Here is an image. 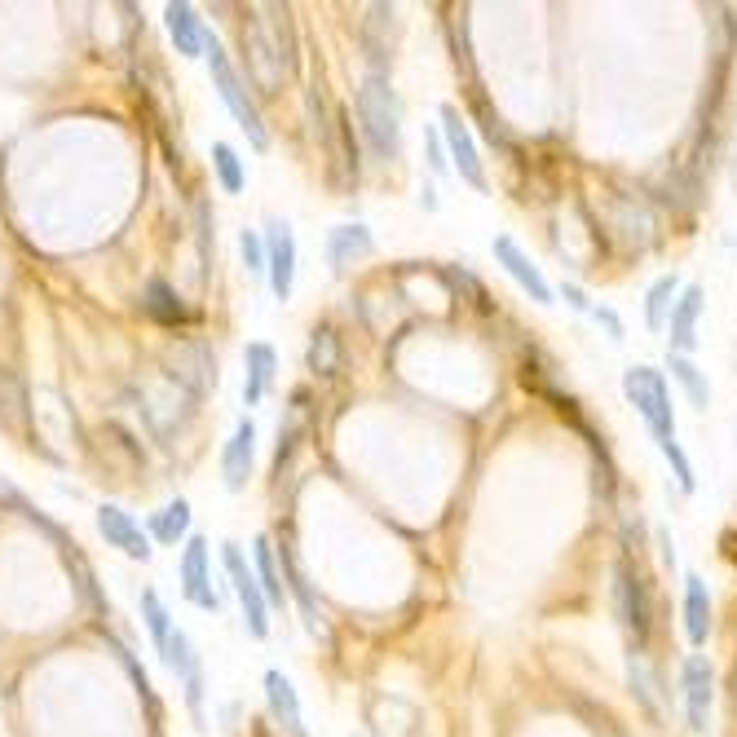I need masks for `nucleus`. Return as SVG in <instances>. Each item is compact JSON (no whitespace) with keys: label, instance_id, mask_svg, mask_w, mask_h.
Segmentation results:
<instances>
[{"label":"nucleus","instance_id":"nucleus-1","mask_svg":"<svg viewBox=\"0 0 737 737\" xmlns=\"http://www.w3.org/2000/svg\"><path fill=\"white\" fill-rule=\"evenodd\" d=\"M243 62L261 93H279L297 71V31L283 4H257L243 22Z\"/></svg>","mask_w":737,"mask_h":737},{"label":"nucleus","instance_id":"nucleus-2","mask_svg":"<svg viewBox=\"0 0 737 737\" xmlns=\"http://www.w3.org/2000/svg\"><path fill=\"white\" fill-rule=\"evenodd\" d=\"M359 128H363V142H367L371 159L375 164H397L402 155V106H397V93L388 84V75L371 71L359 89Z\"/></svg>","mask_w":737,"mask_h":737},{"label":"nucleus","instance_id":"nucleus-3","mask_svg":"<svg viewBox=\"0 0 737 737\" xmlns=\"http://www.w3.org/2000/svg\"><path fill=\"white\" fill-rule=\"evenodd\" d=\"M204 58H208V71H212V84H217L221 102L230 106V115L239 120V128L248 133V142H252L257 150H266V146H270V133H266V120H261V106H257V97L248 93L243 75L235 71L230 53L221 49V40H217L212 31H204Z\"/></svg>","mask_w":737,"mask_h":737},{"label":"nucleus","instance_id":"nucleus-4","mask_svg":"<svg viewBox=\"0 0 737 737\" xmlns=\"http://www.w3.org/2000/svg\"><path fill=\"white\" fill-rule=\"evenodd\" d=\"M623 397L636 406V415L645 419L654 446L663 442H676V406H672V388H667V375L658 367H627L623 371Z\"/></svg>","mask_w":737,"mask_h":737},{"label":"nucleus","instance_id":"nucleus-5","mask_svg":"<svg viewBox=\"0 0 737 737\" xmlns=\"http://www.w3.org/2000/svg\"><path fill=\"white\" fill-rule=\"evenodd\" d=\"M614 614L632 641V654H645L650 627H654V605H650V588H645L641 570L627 557L614 565Z\"/></svg>","mask_w":737,"mask_h":737},{"label":"nucleus","instance_id":"nucleus-6","mask_svg":"<svg viewBox=\"0 0 737 737\" xmlns=\"http://www.w3.org/2000/svg\"><path fill=\"white\" fill-rule=\"evenodd\" d=\"M442 146H446V159L455 164L459 181H464V186H473L477 195H486V190H490V181H486L481 150H477V142H473L468 120H464L455 106H442Z\"/></svg>","mask_w":737,"mask_h":737},{"label":"nucleus","instance_id":"nucleus-7","mask_svg":"<svg viewBox=\"0 0 737 737\" xmlns=\"http://www.w3.org/2000/svg\"><path fill=\"white\" fill-rule=\"evenodd\" d=\"M221 561H226V574H230L235 596H239V605H243V627H248V636H252V641H266V636H270V601H266L257 574L248 570L243 548H239V543H226V548H221Z\"/></svg>","mask_w":737,"mask_h":737},{"label":"nucleus","instance_id":"nucleus-8","mask_svg":"<svg viewBox=\"0 0 737 737\" xmlns=\"http://www.w3.org/2000/svg\"><path fill=\"white\" fill-rule=\"evenodd\" d=\"M681 694H685V720L689 734L707 737L712 729V703H716V667L707 654H689L681 667Z\"/></svg>","mask_w":737,"mask_h":737},{"label":"nucleus","instance_id":"nucleus-9","mask_svg":"<svg viewBox=\"0 0 737 737\" xmlns=\"http://www.w3.org/2000/svg\"><path fill=\"white\" fill-rule=\"evenodd\" d=\"M490 252H495V266L534 301V305H552L557 301V292H552V283H548V274L530 261V252L512 239V235H499L495 243H490Z\"/></svg>","mask_w":737,"mask_h":737},{"label":"nucleus","instance_id":"nucleus-10","mask_svg":"<svg viewBox=\"0 0 737 737\" xmlns=\"http://www.w3.org/2000/svg\"><path fill=\"white\" fill-rule=\"evenodd\" d=\"M266 279H270V292L279 301H292V288H297V235L288 221H270L266 226Z\"/></svg>","mask_w":737,"mask_h":737},{"label":"nucleus","instance_id":"nucleus-11","mask_svg":"<svg viewBox=\"0 0 737 737\" xmlns=\"http://www.w3.org/2000/svg\"><path fill=\"white\" fill-rule=\"evenodd\" d=\"M164 363H168V375H173L190 397H204L208 388H217V359H212V350L199 345V341L173 345V350L164 354Z\"/></svg>","mask_w":737,"mask_h":737},{"label":"nucleus","instance_id":"nucleus-12","mask_svg":"<svg viewBox=\"0 0 737 737\" xmlns=\"http://www.w3.org/2000/svg\"><path fill=\"white\" fill-rule=\"evenodd\" d=\"M252 468H257V424L252 419H239L226 450H221V477H226V490L239 495L248 490L252 481Z\"/></svg>","mask_w":737,"mask_h":737},{"label":"nucleus","instance_id":"nucleus-13","mask_svg":"<svg viewBox=\"0 0 737 737\" xmlns=\"http://www.w3.org/2000/svg\"><path fill=\"white\" fill-rule=\"evenodd\" d=\"M703 305H707V292L703 283H685L676 305H672V319H667V332H672V350L667 354H694L698 345V319H703Z\"/></svg>","mask_w":737,"mask_h":737},{"label":"nucleus","instance_id":"nucleus-14","mask_svg":"<svg viewBox=\"0 0 737 737\" xmlns=\"http://www.w3.org/2000/svg\"><path fill=\"white\" fill-rule=\"evenodd\" d=\"M97 534H102L111 548H120L128 561H150V543H146L142 526H137L120 504H102V508H97Z\"/></svg>","mask_w":737,"mask_h":737},{"label":"nucleus","instance_id":"nucleus-15","mask_svg":"<svg viewBox=\"0 0 737 737\" xmlns=\"http://www.w3.org/2000/svg\"><path fill=\"white\" fill-rule=\"evenodd\" d=\"M181 592L190 605L217 614V592H212V574H208V543L199 534L186 539V552H181Z\"/></svg>","mask_w":737,"mask_h":737},{"label":"nucleus","instance_id":"nucleus-16","mask_svg":"<svg viewBox=\"0 0 737 737\" xmlns=\"http://www.w3.org/2000/svg\"><path fill=\"white\" fill-rule=\"evenodd\" d=\"M716 627V610H712V588L703 574H685V636L694 650H707Z\"/></svg>","mask_w":737,"mask_h":737},{"label":"nucleus","instance_id":"nucleus-17","mask_svg":"<svg viewBox=\"0 0 737 737\" xmlns=\"http://www.w3.org/2000/svg\"><path fill=\"white\" fill-rule=\"evenodd\" d=\"M266 707L274 716V725L288 737H310L305 734V720H301V698L292 689V681L283 672H266Z\"/></svg>","mask_w":737,"mask_h":737},{"label":"nucleus","instance_id":"nucleus-18","mask_svg":"<svg viewBox=\"0 0 737 737\" xmlns=\"http://www.w3.org/2000/svg\"><path fill=\"white\" fill-rule=\"evenodd\" d=\"M164 654V663L181 676V685H186V698H190V707L199 712V703H204V676H199V658H195V645H190V636L181 632V627H173V636H168V645L159 650Z\"/></svg>","mask_w":737,"mask_h":737},{"label":"nucleus","instance_id":"nucleus-19","mask_svg":"<svg viewBox=\"0 0 737 737\" xmlns=\"http://www.w3.org/2000/svg\"><path fill=\"white\" fill-rule=\"evenodd\" d=\"M164 27H168V35H173L181 58H199L204 53V22H199L195 4H186V0L164 4Z\"/></svg>","mask_w":737,"mask_h":737},{"label":"nucleus","instance_id":"nucleus-20","mask_svg":"<svg viewBox=\"0 0 737 737\" xmlns=\"http://www.w3.org/2000/svg\"><path fill=\"white\" fill-rule=\"evenodd\" d=\"M371 252H375V239H371V230L363 221L336 226L332 239H328V261H332V270H350L354 261H363Z\"/></svg>","mask_w":737,"mask_h":737},{"label":"nucleus","instance_id":"nucleus-21","mask_svg":"<svg viewBox=\"0 0 737 737\" xmlns=\"http://www.w3.org/2000/svg\"><path fill=\"white\" fill-rule=\"evenodd\" d=\"M310 397H305V388H297L292 393V406H288V419L279 424V450H274V468L283 473V464L292 459V450L301 446V437L310 433V406H305Z\"/></svg>","mask_w":737,"mask_h":737},{"label":"nucleus","instance_id":"nucleus-22","mask_svg":"<svg viewBox=\"0 0 737 737\" xmlns=\"http://www.w3.org/2000/svg\"><path fill=\"white\" fill-rule=\"evenodd\" d=\"M0 424L18 437H31V411H27V393L18 384L13 371L0 367Z\"/></svg>","mask_w":737,"mask_h":737},{"label":"nucleus","instance_id":"nucleus-23","mask_svg":"<svg viewBox=\"0 0 737 737\" xmlns=\"http://www.w3.org/2000/svg\"><path fill=\"white\" fill-rule=\"evenodd\" d=\"M681 288H685V283H681L676 270H672V274H658V279L650 283V292H645V328H650V332H663V328H667Z\"/></svg>","mask_w":737,"mask_h":737},{"label":"nucleus","instance_id":"nucleus-24","mask_svg":"<svg viewBox=\"0 0 737 737\" xmlns=\"http://www.w3.org/2000/svg\"><path fill=\"white\" fill-rule=\"evenodd\" d=\"M243 402L248 406H261V397H266V388H270V380H274V350L270 345H248V354H243Z\"/></svg>","mask_w":737,"mask_h":737},{"label":"nucleus","instance_id":"nucleus-25","mask_svg":"<svg viewBox=\"0 0 737 737\" xmlns=\"http://www.w3.org/2000/svg\"><path fill=\"white\" fill-rule=\"evenodd\" d=\"M667 371H672V380L685 388V397H689V406H694V411H707V406H712V384H707V371L698 367L694 359H685V354H667Z\"/></svg>","mask_w":737,"mask_h":737},{"label":"nucleus","instance_id":"nucleus-26","mask_svg":"<svg viewBox=\"0 0 737 737\" xmlns=\"http://www.w3.org/2000/svg\"><path fill=\"white\" fill-rule=\"evenodd\" d=\"M142 310H146L155 323H168V328L190 319V310L181 305V297H177L164 279H150V283H146V292H142Z\"/></svg>","mask_w":737,"mask_h":737},{"label":"nucleus","instance_id":"nucleus-27","mask_svg":"<svg viewBox=\"0 0 737 737\" xmlns=\"http://www.w3.org/2000/svg\"><path fill=\"white\" fill-rule=\"evenodd\" d=\"M283 574H288V588H292V596H297V605H301V614H305V627L319 636L323 632V610H319V596H314V588H310V579H305V570L297 565V557L283 548Z\"/></svg>","mask_w":737,"mask_h":737},{"label":"nucleus","instance_id":"nucleus-28","mask_svg":"<svg viewBox=\"0 0 737 737\" xmlns=\"http://www.w3.org/2000/svg\"><path fill=\"white\" fill-rule=\"evenodd\" d=\"M305 367L314 371V375H336V367H341V336L332 328H314L310 332Z\"/></svg>","mask_w":737,"mask_h":737},{"label":"nucleus","instance_id":"nucleus-29","mask_svg":"<svg viewBox=\"0 0 737 737\" xmlns=\"http://www.w3.org/2000/svg\"><path fill=\"white\" fill-rule=\"evenodd\" d=\"M627 685H632V698L645 707V716H650V720H658V716H663V707H658V694H654V676H650L645 654H627Z\"/></svg>","mask_w":737,"mask_h":737},{"label":"nucleus","instance_id":"nucleus-30","mask_svg":"<svg viewBox=\"0 0 737 737\" xmlns=\"http://www.w3.org/2000/svg\"><path fill=\"white\" fill-rule=\"evenodd\" d=\"M257 583L266 592L270 605H283V579H279V557H274V543L261 534L257 539Z\"/></svg>","mask_w":737,"mask_h":737},{"label":"nucleus","instance_id":"nucleus-31","mask_svg":"<svg viewBox=\"0 0 737 737\" xmlns=\"http://www.w3.org/2000/svg\"><path fill=\"white\" fill-rule=\"evenodd\" d=\"M658 455L667 459V468H672V477H676V490H681V495H694V490H698V473H694V459H689V450L681 446V437H676V442H663Z\"/></svg>","mask_w":737,"mask_h":737},{"label":"nucleus","instance_id":"nucleus-32","mask_svg":"<svg viewBox=\"0 0 737 737\" xmlns=\"http://www.w3.org/2000/svg\"><path fill=\"white\" fill-rule=\"evenodd\" d=\"M212 168H217V181H221L226 195H239V190H243V164H239V155H235L230 142H217V146H212Z\"/></svg>","mask_w":737,"mask_h":737},{"label":"nucleus","instance_id":"nucleus-33","mask_svg":"<svg viewBox=\"0 0 737 737\" xmlns=\"http://www.w3.org/2000/svg\"><path fill=\"white\" fill-rule=\"evenodd\" d=\"M186 530H190V504H186V499H173V504L155 517V534H159L164 543H177V539H186Z\"/></svg>","mask_w":737,"mask_h":737},{"label":"nucleus","instance_id":"nucleus-34","mask_svg":"<svg viewBox=\"0 0 737 737\" xmlns=\"http://www.w3.org/2000/svg\"><path fill=\"white\" fill-rule=\"evenodd\" d=\"M142 614H146V627H150L155 650H164L168 636H173V619H168V610H164V601H159L155 592H142Z\"/></svg>","mask_w":737,"mask_h":737},{"label":"nucleus","instance_id":"nucleus-35","mask_svg":"<svg viewBox=\"0 0 737 737\" xmlns=\"http://www.w3.org/2000/svg\"><path fill=\"white\" fill-rule=\"evenodd\" d=\"M239 257H243L248 274H266V239L257 230H239Z\"/></svg>","mask_w":737,"mask_h":737},{"label":"nucleus","instance_id":"nucleus-36","mask_svg":"<svg viewBox=\"0 0 737 737\" xmlns=\"http://www.w3.org/2000/svg\"><path fill=\"white\" fill-rule=\"evenodd\" d=\"M367 13H371L367 31H380L384 22H393V4H371ZM367 44H375V35H367ZM384 53H388V49H384V44H375V53H371V58H375V75H380V66H384Z\"/></svg>","mask_w":737,"mask_h":737},{"label":"nucleus","instance_id":"nucleus-37","mask_svg":"<svg viewBox=\"0 0 737 737\" xmlns=\"http://www.w3.org/2000/svg\"><path fill=\"white\" fill-rule=\"evenodd\" d=\"M592 319H596V328H605V332H610V341H614V345H623V341H627V336H623V319H619L610 305H592Z\"/></svg>","mask_w":737,"mask_h":737},{"label":"nucleus","instance_id":"nucleus-38","mask_svg":"<svg viewBox=\"0 0 737 737\" xmlns=\"http://www.w3.org/2000/svg\"><path fill=\"white\" fill-rule=\"evenodd\" d=\"M561 297H565V305H570L574 314H592V301H588V292H583L579 283L565 279V283H561Z\"/></svg>","mask_w":737,"mask_h":737},{"label":"nucleus","instance_id":"nucleus-39","mask_svg":"<svg viewBox=\"0 0 737 737\" xmlns=\"http://www.w3.org/2000/svg\"><path fill=\"white\" fill-rule=\"evenodd\" d=\"M658 548H663V565H667V570H676V561H681V557H676V539H672V530H667V526H658Z\"/></svg>","mask_w":737,"mask_h":737},{"label":"nucleus","instance_id":"nucleus-40","mask_svg":"<svg viewBox=\"0 0 737 737\" xmlns=\"http://www.w3.org/2000/svg\"><path fill=\"white\" fill-rule=\"evenodd\" d=\"M734 186H737V159H734Z\"/></svg>","mask_w":737,"mask_h":737}]
</instances>
